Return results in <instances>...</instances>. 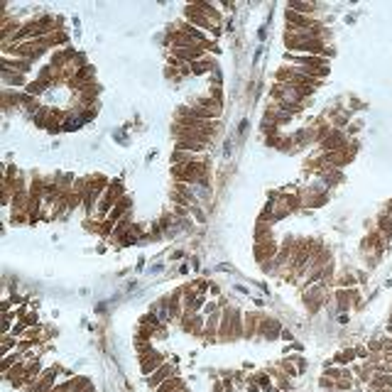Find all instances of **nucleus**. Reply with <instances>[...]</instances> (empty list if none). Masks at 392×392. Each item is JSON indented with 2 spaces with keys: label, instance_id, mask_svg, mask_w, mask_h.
<instances>
[{
  "label": "nucleus",
  "instance_id": "f257e3e1",
  "mask_svg": "<svg viewBox=\"0 0 392 392\" xmlns=\"http://www.w3.org/2000/svg\"><path fill=\"white\" fill-rule=\"evenodd\" d=\"M59 365H49L42 375H39V380L32 385V388H27V392H52V388L57 385V378H59Z\"/></svg>",
  "mask_w": 392,
  "mask_h": 392
},
{
  "label": "nucleus",
  "instance_id": "f03ea898",
  "mask_svg": "<svg viewBox=\"0 0 392 392\" xmlns=\"http://www.w3.org/2000/svg\"><path fill=\"white\" fill-rule=\"evenodd\" d=\"M172 375H177V361H167L162 368H157L150 378H147V385H150L152 390H157V388H159L164 380H169Z\"/></svg>",
  "mask_w": 392,
  "mask_h": 392
},
{
  "label": "nucleus",
  "instance_id": "7ed1b4c3",
  "mask_svg": "<svg viewBox=\"0 0 392 392\" xmlns=\"http://www.w3.org/2000/svg\"><path fill=\"white\" fill-rule=\"evenodd\" d=\"M164 363H167V353L150 351L147 356H142V358H140V370H142V375H147V378H150L152 373H154L157 368H162Z\"/></svg>",
  "mask_w": 392,
  "mask_h": 392
},
{
  "label": "nucleus",
  "instance_id": "20e7f679",
  "mask_svg": "<svg viewBox=\"0 0 392 392\" xmlns=\"http://www.w3.org/2000/svg\"><path fill=\"white\" fill-rule=\"evenodd\" d=\"M258 336H262V338H267V341H274V338H279V336H282V324H279L274 316L262 314V321H260Z\"/></svg>",
  "mask_w": 392,
  "mask_h": 392
},
{
  "label": "nucleus",
  "instance_id": "39448f33",
  "mask_svg": "<svg viewBox=\"0 0 392 392\" xmlns=\"http://www.w3.org/2000/svg\"><path fill=\"white\" fill-rule=\"evenodd\" d=\"M361 299H358V292L356 289H336V306L338 311H348L351 306H358Z\"/></svg>",
  "mask_w": 392,
  "mask_h": 392
},
{
  "label": "nucleus",
  "instance_id": "423d86ee",
  "mask_svg": "<svg viewBox=\"0 0 392 392\" xmlns=\"http://www.w3.org/2000/svg\"><path fill=\"white\" fill-rule=\"evenodd\" d=\"M262 314L260 311H248L243 314V338H255V333L260 329Z\"/></svg>",
  "mask_w": 392,
  "mask_h": 392
},
{
  "label": "nucleus",
  "instance_id": "0eeeda50",
  "mask_svg": "<svg viewBox=\"0 0 392 392\" xmlns=\"http://www.w3.org/2000/svg\"><path fill=\"white\" fill-rule=\"evenodd\" d=\"M221 314H223V309H218V311H213L206 316V326H204V338L213 343L216 338H218V329H221Z\"/></svg>",
  "mask_w": 392,
  "mask_h": 392
},
{
  "label": "nucleus",
  "instance_id": "6e6552de",
  "mask_svg": "<svg viewBox=\"0 0 392 392\" xmlns=\"http://www.w3.org/2000/svg\"><path fill=\"white\" fill-rule=\"evenodd\" d=\"M304 304H306V309H309L311 314L321 309V304H324V294H321V287H319V284H316V287H309V289L304 292Z\"/></svg>",
  "mask_w": 392,
  "mask_h": 392
},
{
  "label": "nucleus",
  "instance_id": "1a4fd4ad",
  "mask_svg": "<svg viewBox=\"0 0 392 392\" xmlns=\"http://www.w3.org/2000/svg\"><path fill=\"white\" fill-rule=\"evenodd\" d=\"M277 255V243L274 241H265V243H255V260L265 265L267 258H274Z\"/></svg>",
  "mask_w": 392,
  "mask_h": 392
},
{
  "label": "nucleus",
  "instance_id": "9d476101",
  "mask_svg": "<svg viewBox=\"0 0 392 392\" xmlns=\"http://www.w3.org/2000/svg\"><path fill=\"white\" fill-rule=\"evenodd\" d=\"M32 61L27 59H7V57H2L0 59V69H5V71H17V74H25L27 69H30Z\"/></svg>",
  "mask_w": 392,
  "mask_h": 392
},
{
  "label": "nucleus",
  "instance_id": "9b49d317",
  "mask_svg": "<svg viewBox=\"0 0 392 392\" xmlns=\"http://www.w3.org/2000/svg\"><path fill=\"white\" fill-rule=\"evenodd\" d=\"M181 390H186V385H184V380H181L179 373H177V375H172L169 380H164L154 392H181Z\"/></svg>",
  "mask_w": 392,
  "mask_h": 392
},
{
  "label": "nucleus",
  "instance_id": "f8f14e48",
  "mask_svg": "<svg viewBox=\"0 0 392 392\" xmlns=\"http://www.w3.org/2000/svg\"><path fill=\"white\" fill-rule=\"evenodd\" d=\"M243 338V314L233 306V316H231V341Z\"/></svg>",
  "mask_w": 392,
  "mask_h": 392
},
{
  "label": "nucleus",
  "instance_id": "ddd939ff",
  "mask_svg": "<svg viewBox=\"0 0 392 392\" xmlns=\"http://www.w3.org/2000/svg\"><path fill=\"white\" fill-rule=\"evenodd\" d=\"M189 66H191V74H206V71H211L216 64H213L211 57H201V59L191 61Z\"/></svg>",
  "mask_w": 392,
  "mask_h": 392
},
{
  "label": "nucleus",
  "instance_id": "4468645a",
  "mask_svg": "<svg viewBox=\"0 0 392 392\" xmlns=\"http://www.w3.org/2000/svg\"><path fill=\"white\" fill-rule=\"evenodd\" d=\"M22 358H25V353H20V351H12V353H7V356L0 361V370H2V375H5V373H7L12 365H17V363L22 361Z\"/></svg>",
  "mask_w": 392,
  "mask_h": 392
},
{
  "label": "nucleus",
  "instance_id": "2eb2a0df",
  "mask_svg": "<svg viewBox=\"0 0 392 392\" xmlns=\"http://www.w3.org/2000/svg\"><path fill=\"white\" fill-rule=\"evenodd\" d=\"M0 74H2V79H5V84H7V86H25V74H17V71H5V69H0Z\"/></svg>",
  "mask_w": 392,
  "mask_h": 392
},
{
  "label": "nucleus",
  "instance_id": "dca6fc26",
  "mask_svg": "<svg viewBox=\"0 0 392 392\" xmlns=\"http://www.w3.org/2000/svg\"><path fill=\"white\" fill-rule=\"evenodd\" d=\"M356 358H358V356H356V348H346V351H341L338 356H333V361H331V363L346 365V363H353Z\"/></svg>",
  "mask_w": 392,
  "mask_h": 392
},
{
  "label": "nucleus",
  "instance_id": "f3484780",
  "mask_svg": "<svg viewBox=\"0 0 392 392\" xmlns=\"http://www.w3.org/2000/svg\"><path fill=\"white\" fill-rule=\"evenodd\" d=\"M10 348H17V338H15L12 333H5V336H2V351H0V356L5 358V356L10 353Z\"/></svg>",
  "mask_w": 392,
  "mask_h": 392
},
{
  "label": "nucleus",
  "instance_id": "a211bd4d",
  "mask_svg": "<svg viewBox=\"0 0 392 392\" xmlns=\"http://www.w3.org/2000/svg\"><path fill=\"white\" fill-rule=\"evenodd\" d=\"M272 375L277 378V383H279V390H292V383H289V375H284L282 370H274Z\"/></svg>",
  "mask_w": 392,
  "mask_h": 392
},
{
  "label": "nucleus",
  "instance_id": "6ab92c4d",
  "mask_svg": "<svg viewBox=\"0 0 392 392\" xmlns=\"http://www.w3.org/2000/svg\"><path fill=\"white\" fill-rule=\"evenodd\" d=\"M380 231H383V236L390 241V238H392V218H388V216H380Z\"/></svg>",
  "mask_w": 392,
  "mask_h": 392
},
{
  "label": "nucleus",
  "instance_id": "aec40b11",
  "mask_svg": "<svg viewBox=\"0 0 392 392\" xmlns=\"http://www.w3.org/2000/svg\"><path fill=\"white\" fill-rule=\"evenodd\" d=\"M253 380H255L262 390H267V388L272 385V383H270V373H255V375H253Z\"/></svg>",
  "mask_w": 392,
  "mask_h": 392
},
{
  "label": "nucleus",
  "instance_id": "412c9836",
  "mask_svg": "<svg viewBox=\"0 0 392 392\" xmlns=\"http://www.w3.org/2000/svg\"><path fill=\"white\" fill-rule=\"evenodd\" d=\"M20 324H22V326H27V329H32V326H37V324H39V319H37V314H34V311H27V314L20 319Z\"/></svg>",
  "mask_w": 392,
  "mask_h": 392
},
{
  "label": "nucleus",
  "instance_id": "4be33fe9",
  "mask_svg": "<svg viewBox=\"0 0 392 392\" xmlns=\"http://www.w3.org/2000/svg\"><path fill=\"white\" fill-rule=\"evenodd\" d=\"M338 284H341V289H351V284H356V277L353 274H343L338 279Z\"/></svg>",
  "mask_w": 392,
  "mask_h": 392
},
{
  "label": "nucleus",
  "instance_id": "5701e85b",
  "mask_svg": "<svg viewBox=\"0 0 392 392\" xmlns=\"http://www.w3.org/2000/svg\"><path fill=\"white\" fill-rule=\"evenodd\" d=\"M368 351H370V353H380V351H383V341L373 338V341L368 343Z\"/></svg>",
  "mask_w": 392,
  "mask_h": 392
},
{
  "label": "nucleus",
  "instance_id": "b1692460",
  "mask_svg": "<svg viewBox=\"0 0 392 392\" xmlns=\"http://www.w3.org/2000/svg\"><path fill=\"white\" fill-rule=\"evenodd\" d=\"M282 373H284V375H289V378H294V375H297L294 365H292L289 361H284V363H282Z\"/></svg>",
  "mask_w": 392,
  "mask_h": 392
},
{
  "label": "nucleus",
  "instance_id": "393cba45",
  "mask_svg": "<svg viewBox=\"0 0 392 392\" xmlns=\"http://www.w3.org/2000/svg\"><path fill=\"white\" fill-rule=\"evenodd\" d=\"M356 356H358V358H370V351L363 348V346H358V348H356Z\"/></svg>",
  "mask_w": 392,
  "mask_h": 392
},
{
  "label": "nucleus",
  "instance_id": "a878e982",
  "mask_svg": "<svg viewBox=\"0 0 392 392\" xmlns=\"http://www.w3.org/2000/svg\"><path fill=\"white\" fill-rule=\"evenodd\" d=\"M282 338H284V341H294V333H292V331H284V329H282Z\"/></svg>",
  "mask_w": 392,
  "mask_h": 392
},
{
  "label": "nucleus",
  "instance_id": "bb28decb",
  "mask_svg": "<svg viewBox=\"0 0 392 392\" xmlns=\"http://www.w3.org/2000/svg\"><path fill=\"white\" fill-rule=\"evenodd\" d=\"M213 392H223V385H221V383H216V385H213Z\"/></svg>",
  "mask_w": 392,
  "mask_h": 392
},
{
  "label": "nucleus",
  "instance_id": "cd10ccee",
  "mask_svg": "<svg viewBox=\"0 0 392 392\" xmlns=\"http://www.w3.org/2000/svg\"><path fill=\"white\" fill-rule=\"evenodd\" d=\"M265 392H282V390H279V388H274V385H270V388H267Z\"/></svg>",
  "mask_w": 392,
  "mask_h": 392
}]
</instances>
